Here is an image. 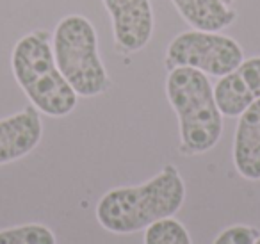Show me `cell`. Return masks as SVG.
<instances>
[{
    "label": "cell",
    "instance_id": "6da1fadb",
    "mask_svg": "<svg viewBox=\"0 0 260 244\" xmlns=\"http://www.w3.org/2000/svg\"><path fill=\"white\" fill-rule=\"evenodd\" d=\"M184 201V178L177 166L166 164L145 184L107 191L96 203V219L107 232L130 235L160 219L173 218Z\"/></svg>",
    "mask_w": 260,
    "mask_h": 244
},
{
    "label": "cell",
    "instance_id": "7a4b0ae2",
    "mask_svg": "<svg viewBox=\"0 0 260 244\" xmlns=\"http://www.w3.org/2000/svg\"><path fill=\"white\" fill-rule=\"evenodd\" d=\"M166 97L178 118L180 154L200 155L212 150L223 136V114L209 75L185 66L170 70Z\"/></svg>",
    "mask_w": 260,
    "mask_h": 244
},
{
    "label": "cell",
    "instance_id": "3957f363",
    "mask_svg": "<svg viewBox=\"0 0 260 244\" xmlns=\"http://www.w3.org/2000/svg\"><path fill=\"white\" fill-rule=\"evenodd\" d=\"M11 70L30 105L41 114L62 118L77 107L79 95L55 65L47 30H34L16 41L11 54Z\"/></svg>",
    "mask_w": 260,
    "mask_h": 244
},
{
    "label": "cell",
    "instance_id": "277c9868",
    "mask_svg": "<svg viewBox=\"0 0 260 244\" xmlns=\"http://www.w3.org/2000/svg\"><path fill=\"white\" fill-rule=\"evenodd\" d=\"M55 65L79 97L93 98L109 89V75L100 57L93 23L82 15L59 20L52 36Z\"/></svg>",
    "mask_w": 260,
    "mask_h": 244
},
{
    "label": "cell",
    "instance_id": "5b68a950",
    "mask_svg": "<svg viewBox=\"0 0 260 244\" xmlns=\"http://www.w3.org/2000/svg\"><path fill=\"white\" fill-rule=\"evenodd\" d=\"M244 61L241 45L230 36L207 30H185L173 38L166 50L168 72L173 68H194L209 77H224Z\"/></svg>",
    "mask_w": 260,
    "mask_h": 244
},
{
    "label": "cell",
    "instance_id": "8992f818",
    "mask_svg": "<svg viewBox=\"0 0 260 244\" xmlns=\"http://www.w3.org/2000/svg\"><path fill=\"white\" fill-rule=\"evenodd\" d=\"M112 22L114 41L123 52L134 54L153 36V8L150 0H102Z\"/></svg>",
    "mask_w": 260,
    "mask_h": 244
},
{
    "label": "cell",
    "instance_id": "52a82bcc",
    "mask_svg": "<svg viewBox=\"0 0 260 244\" xmlns=\"http://www.w3.org/2000/svg\"><path fill=\"white\" fill-rule=\"evenodd\" d=\"M214 97L221 114L239 118L260 100V55L244 59L234 72L221 77L214 86Z\"/></svg>",
    "mask_w": 260,
    "mask_h": 244
},
{
    "label": "cell",
    "instance_id": "ba28073f",
    "mask_svg": "<svg viewBox=\"0 0 260 244\" xmlns=\"http://www.w3.org/2000/svg\"><path fill=\"white\" fill-rule=\"evenodd\" d=\"M43 137L41 112L34 105L0 119V166L27 157Z\"/></svg>",
    "mask_w": 260,
    "mask_h": 244
},
{
    "label": "cell",
    "instance_id": "9c48e42d",
    "mask_svg": "<svg viewBox=\"0 0 260 244\" xmlns=\"http://www.w3.org/2000/svg\"><path fill=\"white\" fill-rule=\"evenodd\" d=\"M232 159L237 173L249 182L260 180V100L251 104L235 127Z\"/></svg>",
    "mask_w": 260,
    "mask_h": 244
},
{
    "label": "cell",
    "instance_id": "30bf717a",
    "mask_svg": "<svg viewBox=\"0 0 260 244\" xmlns=\"http://www.w3.org/2000/svg\"><path fill=\"white\" fill-rule=\"evenodd\" d=\"M180 16L196 30L219 33L237 20L224 0H171Z\"/></svg>",
    "mask_w": 260,
    "mask_h": 244
},
{
    "label": "cell",
    "instance_id": "8fae6325",
    "mask_svg": "<svg viewBox=\"0 0 260 244\" xmlns=\"http://www.w3.org/2000/svg\"><path fill=\"white\" fill-rule=\"evenodd\" d=\"M0 244H57L55 233L40 223L0 230Z\"/></svg>",
    "mask_w": 260,
    "mask_h": 244
},
{
    "label": "cell",
    "instance_id": "7c38bea8",
    "mask_svg": "<svg viewBox=\"0 0 260 244\" xmlns=\"http://www.w3.org/2000/svg\"><path fill=\"white\" fill-rule=\"evenodd\" d=\"M145 244H192L187 228L175 218H166L150 225L143 235Z\"/></svg>",
    "mask_w": 260,
    "mask_h": 244
},
{
    "label": "cell",
    "instance_id": "4fadbf2b",
    "mask_svg": "<svg viewBox=\"0 0 260 244\" xmlns=\"http://www.w3.org/2000/svg\"><path fill=\"white\" fill-rule=\"evenodd\" d=\"M260 232L255 226L248 225H234L224 228L219 235L214 239L212 244H253Z\"/></svg>",
    "mask_w": 260,
    "mask_h": 244
},
{
    "label": "cell",
    "instance_id": "5bb4252c",
    "mask_svg": "<svg viewBox=\"0 0 260 244\" xmlns=\"http://www.w3.org/2000/svg\"><path fill=\"white\" fill-rule=\"evenodd\" d=\"M253 244H260V235L256 237V240H255V242H253Z\"/></svg>",
    "mask_w": 260,
    "mask_h": 244
},
{
    "label": "cell",
    "instance_id": "9a60e30c",
    "mask_svg": "<svg viewBox=\"0 0 260 244\" xmlns=\"http://www.w3.org/2000/svg\"><path fill=\"white\" fill-rule=\"evenodd\" d=\"M224 2H234V0H224Z\"/></svg>",
    "mask_w": 260,
    "mask_h": 244
}]
</instances>
